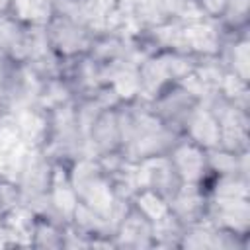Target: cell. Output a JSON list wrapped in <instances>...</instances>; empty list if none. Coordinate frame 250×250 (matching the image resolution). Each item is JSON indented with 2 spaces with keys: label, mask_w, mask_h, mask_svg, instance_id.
Segmentation results:
<instances>
[{
  "label": "cell",
  "mask_w": 250,
  "mask_h": 250,
  "mask_svg": "<svg viewBox=\"0 0 250 250\" xmlns=\"http://www.w3.org/2000/svg\"><path fill=\"white\" fill-rule=\"evenodd\" d=\"M123 102L98 109L86 123L88 154L102 160L107 168L123 162V145H125Z\"/></svg>",
  "instance_id": "obj_3"
},
{
  "label": "cell",
  "mask_w": 250,
  "mask_h": 250,
  "mask_svg": "<svg viewBox=\"0 0 250 250\" xmlns=\"http://www.w3.org/2000/svg\"><path fill=\"white\" fill-rule=\"evenodd\" d=\"M96 29L61 14H47L43 20V35L49 49L62 61L70 62L90 53Z\"/></svg>",
  "instance_id": "obj_5"
},
{
  "label": "cell",
  "mask_w": 250,
  "mask_h": 250,
  "mask_svg": "<svg viewBox=\"0 0 250 250\" xmlns=\"http://www.w3.org/2000/svg\"><path fill=\"white\" fill-rule=\"evenodd\" d=\"M20 211H23L21 188L14 176L0 172V229L8 227Z\"/></svg>",
  "instance_id": "obj_15"
},
{
  "label": "cell",
  "mask_w": 250,
  "mask_h": 250,
  "mask_svg": "<svg viewBox=\"0 0 250 250\" xmlns=\"http://www.w3.org/2000/svg\"><path fill=\"white\" fill-rule=\"evenodd\" d=\"M123 162L127 164H141L158 156H166L178 137H182L168 129L141 98L123 102Z\"/></svg>",
  "instance_id": "obj_1"
},
{
  "label": "cell",
  "mask_w": 250,
  "mask_h": 250,
  "mask_svg": "<svg viewBox=\"0 0 250 250\" xmlns=\"http://www.w3.org/2000/svg\"><path fill=\"white\" fill-rule=\"evenodd\" d=\"M225 2L227 0H189L193 12L205 20H213L217 21L223 8H225Z\"/></svg>",
  "instance_id": "obj_16"
},
{
  "label": "cell",
  "mask_w": 250,
  "mask_h": 250,
  "mask_svg": "<svg viewBox=\"0 0 250 250\" xmlns=\"http://www.w3.org/2000/svg\"><path fill=\"white\" fill-rule=\"evenodd\" d=\"M207 221L236 236L250 238V197H209Z\"/></svg>",
  "instance_id": "obj_9"
},
{
  "label": "cell",
  "mask_w": 250,
  "mask_h": 250,
  "mask_svg": "<svg viewBox=\"0 0 250 250\" xmlns=\"http://www.w3.org/2000/svg\"><path fill=\"white\" fill-rule=\"evenodd\" d=\"M223 72L250 84V33L227 35L215 57Z\"/></svg>",
  "instance_id": "obj_12"
},
{
  "label": "cell",
  "mask_w": 250,
  "mask_h": 250,
  "mask_svg": "<svg viewBox=\"0 0 250 250\" xmlns=\"http://www.w3.org/2000/svg\"><path fill=\"white\" fill-rule=\"evenodd\" d=\"M209 191L205 186L182 184L178 191L168 199V213L182 225L191 227L207 221Z\"/></svg>",
  "instance_id": "obj_10"
},
{
  "label": "cell",
  "mask_w": 250,
  "mask_h": 250,
  "mask_svg": "<svg viewBox=\"0 0 250 250\" xmlns=\"http://www.w3.org/2000/svg\"><path fill=\"white\" fill-rule=\"evenodd\" d=\"M66 234H68V223L59 219L57 215L49 211L27 213V225H25L27 246L62 250L66 248Z\"/></svg>",
  "instance_id": "obj_11"
},
{
  "label": "cell",
  "mask_w": 250,
  "mask_h": 250,
  "mask_svg": "<svg viewBox=\"0 0 250 250\" xmlns=\"http://www.w3.org/2000/svg\"><path fill=\"white\" fill-rule=\"evenodd\" d=\"M16 14V0H0V16Z\"/></svg>",
  "instance_id": "obj_17"
},
{
  "label": "cell",
  "mask_w": 250,
  "mask_h": 250,
  "mask_svg": "<svg viewBox=\"0 0 250 250\" xmlns=\"http://www.w3.org/2000/svg\"><path fill=\"white\" fill-rule=\"evenodd\" d=\"M148 109L174 133L184 135L189 119L197 111V107L205 102L203 92L195 86L191 76L188 80L170 82L145 100Z\"/></svg>",
  "instance_id": "obj_2"
},
{
  "label": "cell",
  "mask_w": 250,
  "mask_h": 250,
  "mask_svg": "<svg viewBox=\"0 0 250 250\" xmlns=\"http://www.w3.org/2000/svg\"><path fill=\"white\" fill-rule=\"evenodd\" d=\"M211 107L217 129H219V145L217 148L244 154L250 152V109L236 105L219 94H211L205 98Z\"/></svg>",
  "instance_id": "obj_6"
},
{
  "label": "cell",
  "mask_w": 250,
  "mask_h": 250,
  "mask_svg": "<svg viewBox=\"0 0 250 250\" xmlns=\"http://www.w3.org/2000/svg\"><path fill=\"white\" fill-rule=\"evenodd\" d=\"M156 223L143 211L131 197L125 199L123 207L117 213L111 230L113 248L123 250H152L156 248Z\"/></svg>",
  "instance_id": "obj_7"
},
{
  "label": "cell",
  "mask_w": 250,
  "mask_h": 250,
  "mask_svg": "<svg viewBox=\"0 0 250 250\" xmlns=\"http://www.w3.org/2000/svg\"><path fill=\"white\" fill-rule=\"evenodd\" d=\"M217 23L227 35L250 33V0H227Z\"/></svg>",
  "instance_id": "obj_14"
},
{
  "label": "cell",
  "mask_w": 250,
  "mask_h": 250,
  "mask_svg": "<svg viewBox=\"0 0 250 250\" xmlns=\"http://www.w3.org/2000/svg\"><path fill=\"white\" fill-rule=\"evenodd\" d=\"M57 162L37 146H27L23 156L20 158L18 172L14 178L18 180L23 195V211H49V195L55 180Z\"/></svg>",
  "instance_id": "obj_4"
},
{
  "label": "cell",
  "mask_w": 250,
  "mask_h": 250,
  "mask_svg": "<svg viewBox=\"0 0 250 250\" xmlns=\"http://www.w3.org/2000/svg\"><path fill=\"white\" fill-rule=\"evenodd\" d=\"M184 137L195 141L197 145L205 146L207 150L217 148V145H219V129H217L215 115H213L211 107L207 105V102H203L197 107V111L193 113V117L189 119L188 127L184 131Z\"/></svg>",
  "instance_id": "obj_13"
},
{
  "label": "cell",
  "mask_w": 250,
  "mask_h": 250,
  "mask_svg": "<svg viewBox=\"0 0 250 250\" xmlns=\"http://www.w3.org/2000/svg\"><path fill=\"white\" fill-rule=\"evenodd\" d=\"M166 158L170 160L182 184H197L207 188L211 180V170H209V150L205 146L182 135L172 145Z\"/></svg>",
  "instance_id": "obj_8"
}]
</instances>
